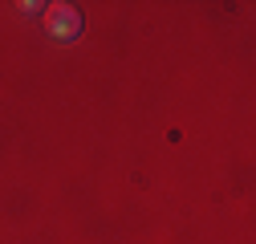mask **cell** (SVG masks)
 <instances>
[{
	"label": "cell",
	"instance_id": "1",
	"mask_svg": "<svg viewBox=\"0 0 256 244\" xmlns=\"http://www.w3.org/2000/svg\"><path fill=\"white\" fill-rule=\"evenodd\" d=\"M41 24H45V33H49L53 41H78V33H82V8L66 4V0H57V4H45Z\"/></svg>",
	"mask_w": 256,
	"mask_h": 244
}]
</instances>
